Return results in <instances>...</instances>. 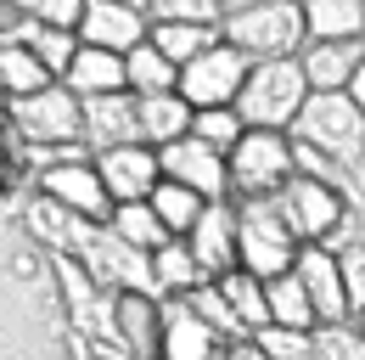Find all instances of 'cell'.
Listing matches in <instances>:
<instances>
[{
  "label": "cell",
  "mask_w": 365,
  "mask_h": 360,
  "mask_svg": "<svg viewBox=\"0 0 365 360\" xmlns=\"http://www.w3.org/2000/svg\"><path fill=\"white\" fill-rule=\"evenodd\" d=\"M287 141L315 152L326 164L360 175V158H365V113L349 101V90H309L298 119L287 124Z\"/></svg>",
  "instance_id": "6da1fadb"
},
{
  "label": "cell",
  "mask_w": 365,
  "mask_h": 360,
  "mask_svg": "<svg viewBox=\"0 0 365 360\" xmlns=\"http://www.w3.org/2000/svg\"><path fill=\"white\" fill-rule=\"evenodd\" d=\"M220 40L236 45L247 62L298 56V51H304V11H298V0H259V6H247V11L220 17Z\"/></svg>",
  "instance_id": "7a4b0ae2"
},
{
  "label": "cell",
  "mask_w": 365,
  "mask_h": 360,
  "mask_svg": "<svg viewBox=\"0 0 365 360\" xmlns=\"http://www.w3.org/2000/svg\"><path fill=\"white\" fill-rule=\"evenodd\" d=\"M304 74H298V62L292 56H275V62H253L247 68V79L236 90V119L247 124V130H287L292 119H298V107H304Z\"/></svg>",
  "instance_id": "3957f363"
},
{
  "label": "cell",
  "mask_w": 365,
  "mask_h": 360,
  "mask_svg": "<svg viewBox=\"0 0 365 360\" xmlns=\"http://www.w3.org/2000/svg\"><path fill=\"white\" fill-rule=\"evenodd\" d=\"M225 175H230V191H236L242 203L275 197L287 180L298 175L287 130H242V141L225 152Z\"/></svg>",
  "instance_id": "277c9868"
},
{
  "label": "cell",
  "mask_w": 365,
  "mask_h": 360,
  "mask_svg": "<svg viewBox=\"0 0 365 360\" xmlns=\"http://www.w3.org/2000/svg\"><path fill=\"white\" fill-rule=\"evenodd\" d=\"M292 259H298V242H292L287 225L275 220L270 197L242 203V209H236V270L270 281V276H287Z\"/></svg>",
  "instance_id": "5b68a950"
},
{
  "label": "cell",
  "mask_w": 365,
  "mask_h": 360,
  "mask_svg": "<svg viewBox=\"0 0 365 360\" xmlns=\"http://www.w3.org/2000/svg\"><path fill=\"white\" fill-rule=\"evenodd\" d=\"M247 56L236 51V45L214 40L208 51H197L191 62H180V74H175V96H180L191 113H202V107H230L236 101V90L247 79Z\"/></svg>",
  "instance_id": "8992f818"
},
{
  "label": "cell",
  "mask_w": 365,
  "mask_h": 360,
  "mask_svg": "<svg viewBox=\"0 0 365 360\" xmlns=\"http://www.w3.org/2000/svg\"><path fill=\"white\" fill-rule=\"evenodd\" d=\"M270 209H275V220L292 231V242H298V248H309V242H326V231L349 214V197H343L337 186H326V180L292 175L270 197Z\"/></svg>",
  "instance_id": "52a82bcc"
},
{
  "label": "cell",
  "mask_w": 365,
  "mask_h": 360,
  "mask_svg": "<svg viewBox=\"0 0 365 360\" xmlns=\"http://www.w3.org/2000/svg\"><path fill=\"white\" fill-rule=\"evenodd\" d=\"M158 175L175 180V186H191L202 203H225V197H230L225 158H220L214 146H202L197 135H180V141L158 146Z\"/></svg>",
  "instance_id": "ba28073f"
},
{
  "label": "cell",
  "mask_w": 365,
  "mask_h": 360,
  "mask_svg": "<svg viewBox=\"0 0 365 360\" xmlns=\"http://www.w3.org/2000/svg\"><path fill=\"white\" fill-rule=\"evenodd\" d=\"M11 119L40 146H73L79 141V96L68 85H40L34 96H17L11 101Z\"/></svg>",
  "instance_id": "9c48e42d"
},
{
  "label": "cell",
  "mask_w": 365,
  "mask_h": 360,
  "mask_svg": "<svg viewBox=\"0 0 365 360\" xmlns=\"http://www.w3.org/2000/svg\"><path fill=\"white\" fill-rule=\"evenodd\" d=\"M40 191H46L56 209H68V214H79V220L101 225L113 214V197L101 191V180H96V164L85 158H68V164H51L46 175H40Z\"/></svg>",
  "instance_id": "30bf717a"
},
{
  "label": "cell",
  "mask_w": 365,
  "mask_h": 360,
  "mask_svg": "<svg viewBox=\"0 0 365 360\" xmlns=\"http://www.w3.org/2000/svg\"><path fill=\"white\" fill-rule=\"evenodd\" d=\"M96 180H101V191L113 197V203H146L152 197V186H158V152L152 146H113V152H96Z\"/></svg>",
  "instance_id": "8fae6325"
},
{
  "label": "cell",
  "mask_w": 365,
  "mask_h": 360,
  "mask_svg": "<svg viewBox=\"0 0 365 360\" xmlns=\"http://www.w3.org/2000/svg\"><path fill=\"white\" fill-rule=\"evenodd\" d=\"M185 248L202 270V281H220L236 270V209L230 203H202L197 225L185 231Z\"/></svg>",
  "instance_id": "7c38bea8"
},
{
  "label": "cell",
  "mask_w": 365,
  "mask_h": 360,
  "mask_svg": "<svg viewBox=\"0 0 365 360\" xmlns=\"http://www.w3.org/2000/svg\"><path fill=\"white\" fill-rule=\"evenodd\" d=\"M73 40L96 45V51H118V56H124L130 45L146 40V11H140V6H124V0H85Z\"/></svg>",
  "instance_id": "4fadbf2b"
},
{
  "label": "cell",
  "mask_w": 365,
  "mask_h": 360,
  "mask_svg": "<svg viewBox=\"0 0 365 360\" xmlns=\"http://www.w3.org/2000/svg\"><path fill=\"white\" fill-rule=\"evenodd\" d=\"M158 355L163 360H220V332L208 321H197L185 299H163L158 304Z\"/></svg>",
  "instance_id": "5bb4252c"
},
{
  "label": "cell",
  "mask_w": 365,
  "mask_h": 360,
  "mask_svg": "<svg viewBox=\"0 0 365 360\" xmlns=\"http://www.w3.org/2000/svg\"><path fill=\"white\" fill-rule=\"evenodd\" d=\"M79 141L96 152H113V146H130L135 135V96L113 90V96H79Z\"/></svg>",
  "instance_id": "9a60e30c"
},
{
  "label": "cell",
  "mask_w": 365,
  "mask_h": 360,
  "mask_svg": "<svg viewBox=\"0 0 365 360\" xmlns=\"http://www.w3.org/2000/svg\"><path fill=\"white\" fill-rule=\"evenodd\" d=\"M292 276L304 281V299H309V315H315V326L326 321H349V304H343V281H337V254H326V248H298V259H292Z\"/></svg>",
  "instance_id": "2e32d148"
},
{
  "label": "cell",
  "mask_w": 365,
  "mask_h": 360,
  "mask_svg": "<svg viewBox=\"0 0 365 360\" xmlns=\"http://www.w3.org/2000/svg\"><path fill=\"white\" fill-rule=\"evenodd\" d=\"M360 56H365V40H304V51L292 62H298L309 90H349Z\"/></svg>",
  "instance_id": "e0dca14e"
},
{
  "label": "cell",
  "mask_w": 365,
  "mask_h": 360,
  "mask_svg": "<svg viewBox=\"0 0 365 360\" xmlns=\"http://www.w3.org/2000/svg\"><path fill=\"white\" fill-rule=\"evenodd\" d=\"M135 135H140V146L158 152V146L191 135V107H185L175 90L169 96H135Z\"/></svg>",
  "instance_id": "ac0fdd59"
},
{
  "label": "cell",
  "mask_w": 365,
  "mask_h": 360,
  "mask_svg": "<svg viewBox=\"0 0 365 360\" xmlns=\"http://www.w3.org/2000/svg\"><path fill=\"white\" fill-rule=\"evenodd\" d=\"M304 40H365V0H298Z\"/></svg>",
  "instance_id": "d6986e66"
},
{
  "label": "cell",
  "mask_w": 365,
  "mask_h": 360,
  "mask_svg": "<svg viewBox=\"0 0 365 360\" xmlns=\"http://www.w3.org/2000/svg\"><path fill=\"white\" fill-rule=\"evenodd\" d=\"M62 85L73 90V96H113V90H124V56L118 51L79 45L73 62H68V74H62Z\"/></svg>",
  "instance_id": "ffe728a7"
},
{
  "label": "cell",
  "mask_w": 365,
  "mask_h": 360,
  "mask_svg": "<svg viewBox=\"0 0 365 360\" xmlns=\"http://www.w3.org/2000/svg\"><path fill=\"white\" fill-rule=\"evenodd\" d=\"M146 265H152V287H158L163 299H180V293H191V287L202 281V270H197V259H191L185 236H169L163 248H152Z\"/></svg>",
  "instance_id": "44dd1931"
},
{
  "label": "cell",
  "mask_w": 365,
  "mask_h": 360,
  "mask_svg": "<svg viewBox=\"0 0 365 360\" xmlns=\"http://www.w3.org/2000/svg\"><path fill=\"white\" fill-rule=\"evenodd\" d=\"M175 74H180V68H175L163 51H152L146 40L124 51V90H130V96H169V90H175Z\"/></svg>",
  "instance_id": "7402d4cb"
},
{
  "label": "cell",
  "mask_w": 365,
  "mask_h": 360,
  "mask_svg": "<svg viewBox=\"0 0 365 360\" xmlns=\"http://www.w3.org/2000/svg\"><path fill=\"white\" fill-rule=\"evenodd\" d=\"M214 287H220V299H225V310L236 315L242 332H264V326H270V315H264V281H259V276L230 270V276H220Z\"/></svg>",
  "instance_id": "603a6c76"
},
{
  "label": "cell",
  "mask_w": 365,
  "mask_h": 360,
  "mask_svg": "<svg viewBox=\"0 0 365 360\" xmlns=\"http://www.w3.org/2000/svg\"><path fill=\"white\" fill-rule=\"evenodd\" d=\"M107 231H113L124 248H135V254H152V248H163V242H169V231L158 225V214H152L146 203H113Z\"/></svg>",
  "instance_id": "cb8c5ba5"
},
{
  "label": "cell",
  "mask_w": 365,
  "mask_h": 360,
  "mask_svg": "<svg viewBox=\"0 0 365 360\" xmlns=\"http://www.w3.org/2000/svg\"><path fill=\"white\" fill-rule=\"evenodd\" d=\"M146 209L158 214V225H163L169 236H185V231L197 225V214H202V197H197L191 186H175V180H158V186H152V197H146Z\"/></svg>",
  "instance_id": "d4e9b609"
},
{
  "label": "cell",
  "mask_w": 365,
  "mask_h": 360,
  "mask_svg": "<svg viewBox=\"0 0 365 360\" xmlns=\"http://www.w3.org/2000/svg\"><path fill=\"white\" fill-rule=\"evenodd\" d=\"M264 315H270V326H298V332H309V326H315L309 299H304V281H298L292 270L264 281Z\"/></svg>",
  "instance_id": "484cf974"
},
{
  "label": "cell",
  "mask_w": 365,
  "mask_h": 360,
  "mask_svg": "<svg viewBox=\"0 0 365 360\" xmlns=\"http://www.w3.org/2000/svg\"><path fill=\"white\" fill-rule=\"evenodd\" d=\"M214 40H220V29H202V23H146V45L163 51L175 68L191 62L197 51H208Z\"/></svg>",
  "instance_id": "4316f807"
},
{
  "label": "cell",
  "mask_w": 365,
  "mask_h": 360,
  "mask_svg": "<svg viewBox=\"0 0 365 360\" xmlns=\"http://www.w3.org/2000/svg\"><path fill=\"white\" fill-rule=\"evenodd\" d=\"M17 45L46 68L51 79H62V74H68V62H73V51H79V40H73L68 29H46V23H29V29L17 34Z\"/></svg>",
  "instance_id": "83f0119b"
},
{
  "label": "cell",
  "mask_w": 365,
  "mask_h": 360,
  "mask_svg": "<svg viewBox=\"0 0 365 360\" xmlns=\"http://www.w3.org/2000/svg\"><path fill=\"white\" fill-rule=\"evenodd\" d=\"M118 332H124L135 349H158V299L124 293V299H118Z\"/></svg>",
  "instance_id": "f1b7e54d"
},
{
  "label": "cell",
  "mask_w": 365,
  "mask_h": 360,
  "mask_svg": "<svg viewBox=\"0 0 365 360\" xmlns=\"http://www.w3.org/2000/svg\"><path fill=\"white\" fill-rule=\"evenodd\" d=\"M0 85L11 90V96H34L40 85H51V74L17 40H6V45H0Z\"/></svg>",
  "instance_id": "f546056e"
},
{
  "label": "cell",
  "mask_w": 365,
  "mask_h": 360,
  "mask_svg": "<svg viewBox=\"0 0 365 360\" xmlns=\"http://www.w3.org/2000/svg\"><path fill=\"white\" fill-rule=\"evenodd\" d=\"M29 225H34V231H46V242H56V248H73V254H79V242H85V231H91V220H79V214L56 209L51 197L29 209Z\"/></svg>",
  "instance_id": "4dcf8cb0"
},
{
  "label": "cell",
  "mask_w": 365,
  "mask_h": 360,
  "mask_svg": "<svg viewBox=\"0 0 365 360\" xmlns=\"http://www.w3.org/2000/svg\"><path fill=\"white\" fill-rule=\"evenodd\" d=\"M242 130H247V124L236 119V107H202V113H191V135H197L202 146H214L220 158L242 141Z\"/></svg>",
  "instance_id": "1f68e13d"
},
{
  "label": "cell",
  "mask_w": 365,
  "mask_h": 360,
  "mask_svg": "<svg viewBox=\"0 0 365 360\" xmlns=\"http://www.w3.org/2000/svg\"><path fill=\"white\" fill-rule=\"evenodd\" d=\"M315 360H365V338L354 332V321H326L309 332Z\"/></svg>",
  "instance_id": "d6a6232c"
},
{
  "label": "cell",
  "mask_w": 365,
  "mask_h": 360,
  "mask_svg": "<svg viewBox=\"0 0 365 360\" xmlns=\"http://www.w3.org/2000/svg\"><path fill=\"white\" fill-rule=\"evenodd\" d=\"M309 332H315V326H309ZM309 332H298V326H264V332H253V344H259L264 360H315Z\"/></svg>",
  "instance_id": "836d02e7"
},
{
  "label": "cell",
  "mask_w": 365,
  "mask_h": 360,
  "mask_svg": "<svg viewBox=\"0 0 365 360\" xmlns=\"http://www.w3.org/2000/svg\"><path fill=\"white\" fill-rule=\"evenodd\" d=\"M146 23H202V29H220V6L214 0H146Z\"/></svg>",
  "instance_id": "e575fe53"
},
{
  "label": "cell",
  "mask_w": 365,
  "mask_h": 360,
  "mask_svg": "<svg viewBox=\"0 0 365 360\" xmlns=\"http://www.w3.org/2000/svg\"><path fill=\"white\" fill-rule=\"evenodd\" d=\"M337 281H343V304H349V315H360L365 310V242H354V248L337 254Z\"/></svg>",
  "instance_id": "d590c367"
},
{
  "label": "cell",
  "mask_w": 365,
  "mask_h": 360,
  "mask_svg": "<svg viewBox=\"0 0 365 360\" xmlns=\"http://www.w3.org/2000/svg\"><path fill=\"white\" fill-rule=\"evenodd\" d=\"M79 11H85V0H34L29 6V17L34 23H46V29H79Z\"/></svg>",
  "instance_id": "8d00e7d4"
},
{
  "label": "cell",
  "mask_w": 365,
  "mask_h": 360,
  "mask_svg": "<svg viewBox=\"0 0 365 360\" xmlns=\"http://www.w3.org/2000/svg\"><path fill=\"white\" fill-rule=\"evenodd\" d=\"M29 6H34V0H0V45L17 40V34L34 23V17H29Z\"/></svg>",
  "instance_id": "74e56055"
},
{
  "label": "cell",
  "mask_w": 365,
  "mask_h": 360,
  "mask_svg": "<svg viewBox=\"0 0 365 360\" xmlns=\"http://www.w3.org/2000/svg\"><path fill=\"white\" fill-rule=\"evenodd\" d=\"M220 360H264V355H259V344H253V338H242V344H230Z\"/></svg>",
  "instance_id": "f35d334b"
},
{
  "label": "cell",
  "mask_w": 365,
  "mask_h": 360,
  "mask_svg": "<svg viewBox=\"0 0 365 360\" xmlns=\"http://www.w3.org/2000/svg\"><path fill=\"white\" fill-rule=\"evenodd\" d=\"M349 101L365 113V56H360V68H354V79H349Z\"/></svg>",
  "instance_id": "ab89813d"
},
{
  "label": "cell",
  "mask_w": 365,
  "mask_h": 360,
  "mask_svg": "<svg viewBox=\"0 0 365 360\" xmlns=\"http://www.w3.org/2000/svg\"><path fill=\"white\" fill-rule=\"evenodd\" d=\"M349 214H354V231H360V242H365V186L349 197Z\"/></svg>",
  "instance_id": "60d3db41"
},
{
  "label": "cell",
  "mask_w": 365,
  "mask_h": 360,
  "mask_svg": "<svg viewBox=\"0 0 365 360\" xmlns=\"http://www.w3.org/2000/svg\"><path fill=\"white\" fill-rule=\"evenodd\" d=\"M220 6V17H230V11H247V6H259V0H214Z\"/></svg>",
  "instance_id": "b9f144b4"
},
{
  "label": "cell",
  "mask_w": 365,
  "mask_h": 360,
  "mask_svg": "<svg viewBox=\"0 0 365 360\" xmlns=\"http://www.w3.org/2000/svg\"><path fill=\"white\" fill-rule=\"evenodd\" d=\"M349 321H354V332H360V338H365V310H360V315H349Z\"/></svg>",
  "instance_id": "7bdbcfd3"
},
{
  "label": "cell",
  "mask_w": 365,
  "mask_h": 360,
  "mask_svg": "<svg viewBox=\"0 0 365 360\" xmlns=\"http://www.w3.org/2000/svg\"><path fill=\"white\" fill-rule=\"evenodd\" d=\"M124 6H140V11H146V0H124Z\"/></svg>",
  "instance_id": "ee69618b"
},
{
  "label": "cell",
  "mask_w": 365,
  "mask_h": 360,
  "mask_svg": "<svg viewBox=\"0 0 365 360\" xmlns=\"http://www.w3.org/2000/svg\"><path fill=\"white\" fill-rule=\"evenodd\" d=\"M360 175H365V158H360Z\"/></svg>",
  "instance_id": "f6af8a7d"
}]
</instances>
